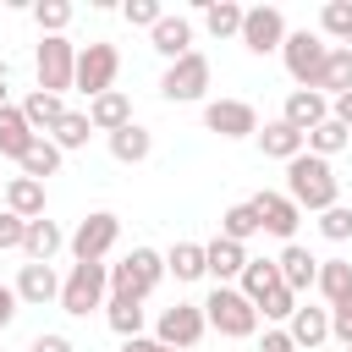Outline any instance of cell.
Here are the masks:
<instances>
[{
  "label": "cell",
  "instance_id": "obj_1",
  "mask_svg": "<svg viewBox=\"0 0 352 352\" xmlns=\"http://www.w3.org/2000/svg\"><path fill=\"white\" fill-rule=\"evenodd\" d=\"M286 198H292L297 209H314V214L336 209V204H341V176H336V165L319 160V154H297V160L286 165Z\"/></svg>",
  "mask_w": 352,
  "mask_h": 352
},
{
  "label": "cell",
  "instance_id": "obj_2",
  "mask_svg": "<svg viewBox=\"0 0 352 352\" xmlns=\"http://www.w3.org/2000/svg\"><path fill=\"white\" fill-rule=\"evenodd\" d=\"M204 319H209V330H220V336H231V341H248V336L258 330V308H253L236 286H214V292L204 297Z\"/></svg>",
  "mask_w": 352,
  "mask_h": 352
},
{
  "label": "cell",
  "instance_id": "obj_3",
  "mask_svg": "<svg viewBox=\"0 0 352 352\" xmlns=\"http://www.w3.org/2000/svg\"><path fill=\"white\" fill-rule=\"evenodd\" d=\"M280 60H286V77H292L297 88H319V77H324V60H330V44H324V33H308V28H297V33H286V44H280Z\"/></svg>",
  "mask_w": 352,
  "mask_h": 352
},
{
  "label": "cell",
  "instance_id": "obj_4",
  "mask_svg": "<svg viewBox=\"0 0 352 352\" xmlns=\"http://www.w3.org/2000/svg\"><path fill=\"white\" fill-rule=\"evenodd\" d=\"M165 280V253H154V248H132L121 264H110V292L116 297H148L154 286Z\"/></svg>",
  "mask_w": 352,
  "mask_h": 352
},
{
  "label": "cell",
  "instance_id": "obj_5",
  "mask_svg": "<svg viewBox=\"0 0 352 352\" xmlns=\"http://www.w3.org/2000/svg\"><path fill=\"white\" fill-rule=\"evenodd\" d=\"M110 264H72V275L60 280V308L72 319H88L94 308H104L110 297Z\"/></svg>",
  "mask_w": 352,
  "mask_h": 352
},
{
  "label": "cell",
  "instance_id": "obj_6",
  "mask_svg": "<svg viewBox=\"0 0 352 352\" xmlns=\"http://www.w3.org/2000/svg\"><path fill=\"white\" fill-rule=\"evenodd\" d=\"M116 236H121V220L110 209H94V214L77 220V231L66 236V248H72L77 264H104V253L116 248Z\"/></svg>",
  "mask_w": 352,
  "mask_h": 352
},
{
  "label": "cell",
  "instance_id": "obj_7",
  "mask_svg": "<svg viewBox=\"0 0 352 352\" xmlns=\"http://www.w3.org/2000/svg\"><path fill=\"white\" fill-rule=\"evenodd\" d=\"M33 72H38V88L44 94H66L77 88V44L60 33V38H44L38 55H33Z\"/></svg>",
  "mask_w": 352,
  "mask_h": 352
},
{
  "label": "cell",
  "instance_id": "obj_8",
  "mask_svg": "<svg viewBox=\"0 0 352 352\" xmlns=\"http://www.w3.org/2000/svg\"><path fill=\"white\" fill-rule=\"evenodd\" d=\"M209 77H214V72H209V55H198V50H192V55H182V60H170V66H165L160 94H165L170 104H198V99L209 94Z\"/></svg>",
  "mask_w": 352,
  "mask_h": 352
},
{
  "label": "cell",
  "instance_id": "obj_9",
  "mask_svg": "<svg viewBox=\"0 0 352 352\" xmlns=\"http://www.w3.org/2000/svg\"><path fill=\"white\" fill-rule=\"evenodd\" d=\"M204 330H209L204 302H176V308H160V319H154V341L176 346V352H192L204 341Z\"/></svg>",
  "mask_w": 352,
  "mask_h": 352
},
{
  "label": "cell",
  "instance_id": "obj_10",
  "mask_svg": "<svg viewBox=\"0 0 352 352\" xmlns=\"http://www.w3.org/2000/svg\"><path fill=\"white\" fill-rule=\"evenodd\" d=\"M116 72H121V50H116V44L94 38V44L77 50V88H82L88 99L110 94V88H116Z\"/></svg>",
  "mask_w": 352,
  "mask_h": 352
},
{
  "label": "cell",
  "instance_id": "obj_11",
  "mask_svg": "<svg viewBox=\"0 0 352 352\" xmlns=\"http://www.w3.org/2000/svg\"><path fill=\"white\" fill-rule=\"evenodd\" d=\"M286 44V16L275 6H248L242 16V50L248 55H275Z\"/></svg>",
  "mask_w": 352,
  "mask_h": 352
},
{
  "label": "cell",
  "instance_id": "obj_12",
  "mask_svg": "<svg viewBox=\"0 0 352 352\" xmlns=\"http://www.w3.org/2000/svg\"><path fill=\"white\" fill-rule=\"evenodd\" d=\"M204 126L214 138H258V110L248 99H209L204 104Z\"/></svg>",
  "mask_w": 352,
  "mask_h": 352
},
{
  "label": "cell",
  "instance_id": "obj_13",
  "mask_svg": "<svg viewBox=\"0 0 352 352\" xmlns=\"http://www.w3.org/2000/svg\"><path fill=\"white\" fill-rule=\"evenodd\" d=\"M280 121H292V126L308 138L319 121H330V94H319V88H292V94H286V110H280Z\"/></svg>",
  "mask_w": 352,
  "mask_h": 352
},
{
  "label": "cell",
  "instance_id": "obj_14",
  "mask_svg": "<svg viewBox=\"0 0 352 352\" xmlns=\"http://www.w3.org/2000/svg\"><path fill=\"white\" fill-rule=\"evenodd\" d=\"M253 209H258V220H264V231H270V236H280V242H292V236H297L302 209H297L286 192H253Z\"/></svg>",
  "mask_w": 352,
  "mask_h": 352
},
{
  "label": "cell",
  "instance_id": "obj_15",
  "mask_svg": "<svg viewBox=\"0 0 352 352\" xmlns=\"http://www.w3.org/2000/svg\"><path fill=\"white\" fill-rule=\"evenodd\" d=\"M16 297H22L28 308L60 302V275H55V264H22V275H16Z\"/></svg>",
  "mask_w": 352,
  "mask_h": 352
},
{
  "label": "cell",
  "instance_id": "obj_16",
  "mask_svg": "<svg viewBox=\"0 0 352 352\" xmlns=\"http://www.w3.org/2000/svg\"><path fill=\"white\" fill-rule=\"evenodd\" d=\"M258 148H264L270 160H286V165H292L297 154H308V138H302L292 121H280V116H275V121H264V126H258Z\"/></svg>",
  "mask_w": 352,
  "mask_h": 352
},
{
  "label": "cell",
  "instance_id": "obj_17",
  "mask_svg": "<svg viewBox=\"0 0 352 352\" xmlns=\"http://www.w3.org/2000/svg\"><path fill=\"white\" fill-rule=\"evenodd\" d=\"M275 264H280V280H286V286H292V292H297V297H302V292H314V286H319V258H314V253H308V248H297V242H286V248H280V258H275Z\"/></svg>",
  "mask_w": 352,
  "mask_h": 352
},
{
  "label": "cell",
  "instance_id": "obj_18",
  "mask_svg": "<svg viewBox=\"0 0 352 352\" xmlns=\"http://www.w3.org/2000/svg\"><path fill=\"white\" fill-rule=\"evenodd\" d=\"M286 336L297 341V352H314L319 341H330V308H308V302H297V314L286 319Z\"/></svg>",
  "mask_w": 352,
  "mask_h": 352
},
{
  "label": "cell",
  "instance_id": "obj_19",
  "mask_svg": "<svg viewBox=\"0 0 352 352\" xmlns=\"http://www.w3.org/2000/svg\"><path fill=\"white\" fill-rule=\"evenodd\" d=\"M88 121H94V132H121V126H132V99L121 94V88H110V94H99V99H88Z\"/></svg>",
  "mask_w": 352,
  "mask_h": 352
},
{
  "label": "cell",
  "instance_id": "obj_20",
  "mask_svg": "<svg viewBox=\"0 0 352 352\" xmlns=\"http://www.w3.org/2000/svg\"><path fill=\"white\" fill-rule=\"evenodd\" d=\"M204 253H209V275H214V286L242 280V270H248V248H242V242L214 236V242H204Z\"/></svg>",
  "mask_w": 352,
  "mask_h": 352
},
{
  "label": "cell",
  "instance_id": "obj_21",
  "mask_svg": "<svg viewBox=\"0 0 352 352\" xmlns=\"http://www.w3.org/2000/svg\"><path fill=\"white\" fill-rule=\"evenodd\" d=\"M33 143H38V132L28 126V116H22V104H6V110H0V154L22 165V154H28Z\"/></svg>",
  "mask_w": 352,
  "mask_h": 352
},
{
  "label": "cell",
  "instance_id": "obj_22",
  "mask_svg": "<svg viewBox=\"0 0 352 352\" xmlns=\"http://www.w3.org/2000/svg\"><path fill=\"white\" fill-rule=\"evenodd\" d=\"M148 38H154V50H160L165 60L192 55V22H187V16H170V11H165V16H160V28H154Z\"/></svg>",
  "mask_w": 352,
  "mask_h": 352
},
{
  "label": "cell",
  "instance_id": "obj_23",
  "mask_svg": "<svg viewBox=\"0 0 352 352\" xmlns=\"http://www.w3.org/2000/svg\"><path fill=\"white\" fill-rule=\"evenodd\" d=\"M60 248H66V231H60L55 220H28V236H22V253H28V264H50Z\"/></svg>",
  "mask_w": 352,
  "mask_h": 352
},
{
  "label": "cell",
  "instance_id": "obj_24",
  "mask_svg": "<svg viewBox=\"0 0 352 352\" xmlns=\"http://www.w3.org/2000/svg\"><path fill=\"white\" fill-rule=\"evenodd\" d=\"M6 209L22 214V220H44V182L11 176V182H6Z\"/></svg>",
  "mask_w": 352,
  "mask_h": 352
},
{
  "label": "cell",
  "instance_id": "obj_25",
  "mask_svg": "<svg viewBox=\"0 0 352 352\" xmlns=\"http://www.w3.org/2000/svg\"><path fill=\"white\" fill-rule=\"evenodd\" d=\"M275 286H280V264H275V258H248V270H242L236 292H242V297H248V302L258 308V302H264V297H270Z\"/></svg>",
  "mask_w": 352,
  "mask_h": 352
},
{
  "label": "cell",
  "instance_id": "obj_26",
  "mask_svg": "<svg viewBox=\"0 0 352 352\" xmlns=\"http://www.w3.org/2000/svg\"><path fill=\"white\" fill-rule=\"evenodd\" d=\"M22 116H28V126L44 138V132H55V126H60L66 104H60V94H44V88H33V94L22 99Z\"/></svg>",
  "mask_w": 352,
  "mask_h": 352
},
{
  "label": "cell",
  "instance_id": "obj_27",
  "mask_svg": "<svg viewBox=\"0 0 352 352\" xmlns=\"http://www.w3.org/2000/svg\"><path fill=\"white\" fill-rule=\"evenodd\" d=\"M110 154L121 160V165H143L148 154H154V132L148 126H121V132H110Z\"/></svg>",
  "mask_w": 352,
  "mask_h": 352
},
{
  "label": "cell",
  "instance_id": "obj_28",
  "mask_svg": "<svg viewBox=\"0 0 352 352\" xmlns=\"http://www.w3.org/2000/svg\"><path fill=\"white\" fill-rule=\"evenodd\" d=\"M165 275H176V280H204V275H209L204 242H176V248L165 253Z\"/></svg>",
  "mask_w": 352,
  "mask_h": 352
},
{
  "label": "cell",
  "instance_id": "obj_29",
  "mask_svg": "<svg viewBox=\"0 0 352 352\" xmlns=\"http://www.w3.org/2000/svg\"><path fill=\"white\" fill-rule=\"evenodd\" d=\"M104 319H110V330H116L121 341H132V336H143V319H148V314H143V302H138V297H116V292H110Z\"/></svg>",
  "mask_w": 352,
  "mask_h": 352
},
{
  "label": "cell",
  "instance_id": "obj_30",
  "mask_svg": "<svg viewBox=\"0 0 352 352\" xmlns=\"http://www.w3.org/2000/svg\"><path fill=\"white\" fill-rule=\"evenodd\" d=\"M258 231H264V220H258L253 198H248V204H231V209L220 214V236H226V242H242V248H248V236H258Z\"/></svg>",
  "mask_w": 352,
  "mask_h": 352
},
{
  "label": "cell",
  "instance_id": "obj_31",
  "mask_svg": "<svg viewBox=\"0 0 352 352\" xmlns=\"http://www.w3.org/2000/svg\"><path fill=\"white\" fill-rule=\"evenodd\" d=\"M242 16H248V11H242L236 0H209V6H204V28H209L214 38H242Z\"/></svg>",
  "mask_w": 352,
  "mask_h": 352
},
{
  "label": "cell",
  "instance_id": "obj_32",
  "mask_svg": "<svg viewBox=\"0 0 352 352\" xmlns=\"http://www.w3.org/2000/svg\"><path fill=\"white\" fill-rule=\"evenodd\" d=\"M319 94H352V50L346 44H330V60H324V77H319Z\"/></svg>",
  "mask_w": 352,
  "mask_h": 352
},
{
  "label": "cell",
  "instance_id": "obj_33",
  "mask_svg": "<svg viewBox=\"0 0 352 352\" xmlns=\"http://www.w3.org/2000/svg\"><path fill=\"white\" fill-rule=\"evenodd\" d=\"M346 292H352V264L346 258H319V297L336 308Z\"/></svg>",
  "mask_w": 352,
  "mask_h": 352
},
{
  "label": "cell",
  "instance_id": "obj_34",
  "mask_svg": "<svg viewBox=\"0 0 352 352\" xmlns=\"http://www.w3.org/2000/svg\"><path fill=\"white\" fill-rule=\"evenodd\" d=\"M88 132H94L88 110H66V116H60V126L50 132V143H55L60 154H72V148H82V143H88Z\"/></svg>",
  "mask_w": 352,
  "mask_h": 352
},
{
  "label": "cell",
  "instance_id": "obj_35",
  "mask_svg": "<svg viewBox=\"0 0 352 352\" xmlns=\"http://www.w3.org/2000/svg\"><path fill=\"white\" fill-rule=\"evenodd\" d=\"M346 143H352V132H346V126H341L336 116H330V121H319V126L308 132V154H319V160H330V154H341Z\"/></svg>",
  "mask_w": 352,
  "mask_h": 352
},
{
  "label": "cell",
  "instance_id": "obj_36",
  "mask_svg": "<svg viewBox=\"0 0 352 352\" xmlns=\"http://www.w3.org/2000/svg\"><path fill=\"white\" fill-rule=\"evenodd\" d=\"M60 170V148L50 143V138H38L28 154H22V176H33V182H44V176H55Z\"/></svg>",
  "mask_w": 352,
  "mask_h": 352
},
{
  "label": "cell",
  "instance_id": "obj_37",
  "mask_svg": "<svg viewBox=\"0 0 352 352\" xmlns=\"http://www.w3.org/2000/svg\"><path fill=\"white\" fill-rule=\"evenodd\" d=\"M33 22H38L44 38H60L66 22H72V6H66V0H38V6H33Z\"/></svg>",
  "mask_w": 352,
  "mask_h": 352
},
{
  "label": "cell",
  "instance_id": "obj_38",
  "mask_svg": "<svg viewBox=\"0 0 352 352\" xmlns=\"http://www.w3.org/2000/svg\"><path fill=\"white\" fill-rule=\"evenodd\" d=\"M319 33H330V38H352V0H324V11H319Z\"/></svg>",
  "mask_w": 352,
  "mask_h": 352
},
{
  "label": "cell",
  "instance_id": "obj_39",
  "mask_svg": "<svg viewBox=\"0 0 352 352\" xmlns=\"http://www.w3.org/2000/svg\"><path fill=\"white\" fill-rule=\"evenodd\" d=\"M297 302H302V297H297V292L280 280V286H275V292L258 302V319H292V314H297Z\"/></svg>",
  "mask_w": 352,
  "mask_h": 352
},
{
  "label": "cell",
  "instance_id": "obj_40",
  "mask_svg": "<svg viewBox=\"0 0 352 352\" xmlns=\"http://www.w3.org/2000/svg\"><path fill=\"white\" fill-rule=\"evenodd\" d=\"M319 236H324V242H346V236H352V209H346V204L324 209V214H319Z\"/></svg>",
  "mask_w": 352,
  "mask_h": 352
},
{
  "label": "cell",
  "instance_id": "obj_41",
  "mask_svg": "<svg viewBox=\"0 0 352 352\" xmlns=\"http://www.w3.org/2000/svg\"><path fill=\"white\" fill-rule=\"evenodd\" d=\"M121 16H126L132 28H148V33H154V28H160V16H165V6H160V0H126V6H121Z\"/></svg>",
  "mask_w": 352,
  "mask_h": 352
},
{
  "label": "cell",
  "instance_id": "obj_42",
  "mask_svg": "<svg viewBox=\"0 0 352 352\" xmlns=\"http://www.w3.org/2000/svg\"><path fill=\"white\" fill-rule=\"evenodd\" d=\"M330 336H336L341 346H352V292H346V297L330 308Z\"/></svg>",
  "mask_w": 352,
  "mask_h": 352
},
{
  "label": "cell",
  "instance_id": "obj_43",
  "mask_svg": "<svg viewBox=\"0 0 352 352\" xmlns=\"http://www.w3.org/2000/svg\"><path fill=\"white\" fill-rule=\"evenodd\" d=\"M22 236H28V220L11 214V209H0V253L6 248H22Z\"/></svg>",
  "mask_w": 352,
  "mask_h": 352
},
{
  "label": "cell",
  "instance_id": "obj_44",
  "mask_svg": "<svg viewBox=\"0 0 352 352\" xmlns=\"http://www.w3.org/2000/svg\"><path fill=\"white\" fill-rule=\"evenodd\" d=\"M28 352H77V346H72L60 330H44V336H33V346H28Z\"/></svg>",
  "mask_w": 352,
  "mask_h": 352
},
{
  "label": "cell",
  "instance_id": "obj_45",
  "mask_svg": "<svg viewBox=\"0 0 352 352\" xmlns=\"http://www.w3.org/2000/svg\"><path fill=\"white\" fill-rule=\"evenodd\" d=\"M16 286H0V330H11V319H16Z\"/></svg>",
  "mask_w": 352,
  "mask_h": 352
},
{
  "label": "cell",
  "instance_id": "obj_46",
  "mask_svg": "<svg viewBox=\"0 0 352 352\" xmlns=\"http://www.w3.org/2000/svg\"><path fill=\"white\" fill-rule=\"evenodd\" d=\"M330 116H336V121L352 132V94H336V99H330Z\"/></svg>",
  "mask_w": 352,
  "mask_h": 352
},
{
  "label": "cell",
  "instance_id": "obj_47",
  "mask_svg": "<svg viewBox=\"0 0 352 352\" xmlns=\"http://www.w3.org/2000/svg\"><path fill=\"white\" fill-rule=\"evenodd\" d=\"M264 352H297V341L286 330H264Z\"/></svg>",
  "mask_w": 352,
  "mask_h": 352
},
{
  "label": "cell",
  "instance_id": "obj_48",
  "mask_svg": "<svg viewBox=\"0 0 352 352\" xmlns=\"http://www.w3.org/2000/svg\"><path fill=\"white\" fill-rule=\"evenodd\" d=\"M121 352H160V341H148V336H132V341H121Z\"/></svg>",
  "mask_w": 352,
  "mask_h": 352
},
{
  "label": "cell",
  "instance_id": "obj_49",
  "mask_svg": "<svg viewBox=\"0 0 352 352\" xmlns=\"http://www.w3.org/2000/svg\"><path fill=\"white\" fill-rule=\"evenodd\" d=\"M6 104H11V99H6V77H0V110H6Z\"/></svg>",
  "mask_w": 352,
  "mask_h": 352
},
{
  "label": "cell",
  "instance_id": "obj_50",
  "mask_svg": "<svg viewBox=\"0 0 352 352\" xmlns=\"http://www.w3.org/2000/svg\"><path fill=\"white\" fill-rule=\"evenodd\" d=\"M346 50H352V38H346Z\"/></svg>",
  "mask_w": 352,
  "mask_h": 352
},
{
  "label": "cell",
  "instance_id": "obj_51",
  "mask_svg": "<svg viewBox=\"0 0 352 352\" xmlns=\"http://www.w3.org/2000/svg\"><path fill=\"white\" fill-rule=\"evenodd\" d=\"M341 352H352V346H341Z\"/></svg>",
  "mask_w": 352,
  "mask_h": 352
}]
</instances>
